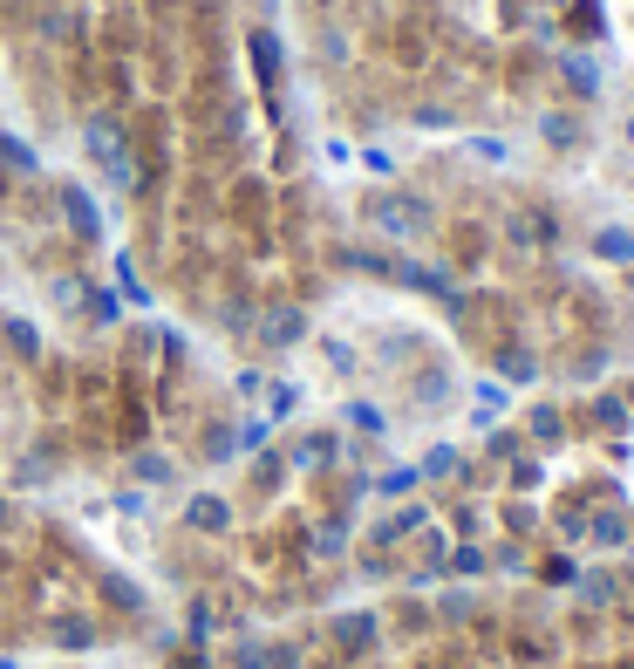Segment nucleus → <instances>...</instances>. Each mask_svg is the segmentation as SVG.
Returning a JSON list of instances; mask_svg holds the SVG:
<instances>
[{
	"mask_svg": "<svg viewBox=\"0 0 634 669\" xmlns=\"http://www.w3.org/2000/svg\"><path fill=\"white\" fill-rule=\"evenodd\" d=\"M369 635H375V615H341V622H335V642H341V649H362Z\"/></svg>",
	"mask_w": 634,
	"mask_h": 669,
	"instance_id": "f257e3e1",
	"label": "nucleus"
},
{
	"mask_svg": "<svg viewBox=\"0 0 634 669\" xmlns=\"http://www.w3.org/2000/svg\"><path fill=\"white\" fill-rule=\"evenodd\" d=\"M191 526H198V533H219L225 526V499H191Z\"/></svg>",
	"mask_w": 634,
	"mask_h": 669,
	"instance_id": "f03ea898",
	"label": "nucleus"
},
{
	"mask_svg": "<svg viewBox=\"0 0 634 669\" xmlns=\"http://www.w3.org/2000/svg\"><path fill=\"white\" fill-rule=\"evenodd\" d=\"M178 669H205V663H198V656H185V663H178Z\"/></svg>",
	"mask_w": 634,
	"mask_h": 669,
	"instance_id": "20e7f679",
	"label": "nucleus"
},
{
	"mask_svg": "<svg viewBox=\"0 0 634 669\" xmlns=\"http://www.w3.org/2000/svg\"><path fill=\"white\" fill-rule=\"evenodd\" d=\"M55 642H62V649H89V642H96V629H89L82 615H69V622L55 629Z\"/></svg>",
	"mask_w": 634,
	"mask_h": 669,
	"instance_id": "7ed1b4c3",
	"label": "nucleus"
}]
</instances>
